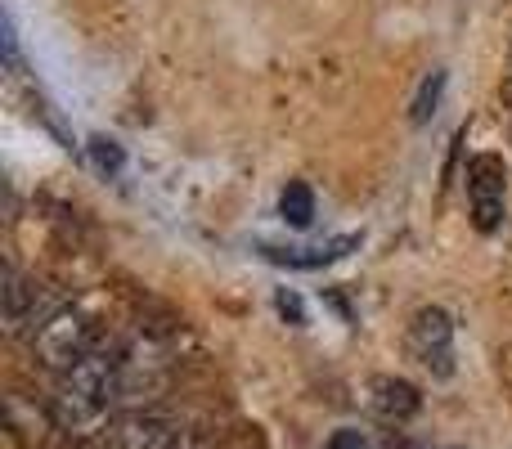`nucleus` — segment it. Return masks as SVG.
Masks as SVG:
<instances>
[{
  "label": "nucleus",
  "mask_w": 512,
  "mask_h": 449,
  "mask_svg": "<svg viewBox=\"0 0 512 449\" xmlns=\"http://www.w3.org/2000/svg\"><path fill=\"white\" fill-rule=\"evenodd\" d=\"M126 400V382H122V346L99 342L77 369L59 373V387L50 400V418L63 436H104L113 427L117 405Z\"/></svg>",
  "instance_id": "obj_1"
},
{
  "label": "nucleus",
  "mask_w": 512,
  "mask_h": 449,
  "mask_svg": "<svg viewBox=\"0 0 512 449\" xmlns=\"http://www.w3.org/2000/svg\"><path fill=\"white\" fill-rule=\"evenodd\" d=\"M95 346H99V333L81 306H54L50 315L32 328V355L41 360V369H50V373L77 369Z\"/></svg>",
  "instance_id": "obj_2"
},
{
  "label": "nucleus",
  "mask_w": 512,
  "mask_h": 449,
  "mask_svg": "<svg viewBox=\"0 0 512 449\" xmlns=\"http://www.w3.org/2000/svg\"><path fill=\"white\" fill-rule=\"evenodd\" d=\"M504 189H508V171L504 158L495 153H477L468 162V203H472V225L481 234H495L504 225Z\"/></svg>",
  "instance_id": "obj_3"
},
{
  "label": "nucleus",
  "mask_w": 512,
  "mask_h": 449,
  "mask_svg": "<svg viewBox=\"0 0 512 449\" xmlns=\"http://www.w3.org/2000/svg\"><path fill=\"white\" fill-rule=\"evenodd\" d=\"M409 351L436 378H450L454 373V319L441 306H423L409 324Z\"/></svg>",
  "instance_id": "obj_4"
},
{
  "label": "nucleus",
  "mask_w": 512,
  "mask_h": 449,
  "mask_svg": "<svg viewBox=\"0 0 512 449\" xmlns=\"http://www.w3.org/2000/svg\"><path fill=\"white\" fill-rule=\"evenodd\" d=\"M99 449H185V432L162 414H122L99 436Z\"/></svg>",
  "instance_id": "obj_5"
},
{
  "label": "nucleus",
  "mask_w": 512,
  "mask_h": 449,
  "mask_svg": "<svg viewBox=\"0 0 512 449\" xmlns=\"http://www.w3.org/2000/svg\"><path fill=\"white\" fill-rule=\"evenodd\" d=\"M0 306H5V328L9 333H32L45 315L54 310V301H45L41 283L18 274L14 265H5V279H0Z\"/></svg>",
  "instance_id": "obj_6"
},
{
  "label": "nucleus",
  "mask_w": 512,
  "mask_h": 449,
  "mask_svg": "<svg viewBox=\"0 0 512 449\" xmlns=\"http://www.w3.org/2000/svg\"><path fill=\"white\" fill-rule=\"evenodd\" d=\"M423 409V396H418L414 382L405 378H373L369 382V414L387 427H405L409 418Z\"/></svg>",
  "instance_id": "obj_7"
},
{
  "label": "nucleus",
  "mask_w": 512,
  "mask_h": 449,
  "mask_svg": "<svg viewBox=\"0 0 512 449\" xmlns=\"http://www.w3.org/2000/svg\"><path fill=\"white\" fill-rule=\"evenodd\" d=\"M355 243H360V238H333V243H324V247H265V256H270L274 265H288V270H319V265L346 256V247H355Z\"/></svg>",
  "instance_id": "obj_8"
},
{
  "label": "nucleus",
  "mask_w": 512,
  "mask_h": 449,
  "mask_svg": "<svg viewBox=\"0 0 512 449\" xmlns=\"http://www.w3.org/2000/svg\"><path fill=\"white\" fill-rule=\"evenodd\" d=\"M279 216L292 229H310V221H315V189L306 180H288L279 194Z\"/></svg>",
  "instance_id": "obj_9"
},
{
  "label": "nucleus",
  "mask_w": 512,
  "mask_h": 449,
  "mask_svg": "<svg viewBox=\"0 0 512 449\" xmlns=\"http://www.w3.org/2000/svg\"><path fill=\"white\" fill-rule=\"evenodd\" d=\"M441 90H445V72H436V77L423 86V95H418V104H414V122H418V126H423L427 117L436 113V104H441Z\"/></svg>",
  "instance_id": "obj_10"
},
{
  "label": "nucleus",
  "mask_w": 512,
  "mask_h": 449,
  "mask_svg": "<svg viewBox=\"0 0 512 449\" xmlns=\"http://www.w3.org/2000/svg\"><path fill=\"white\" fill-rule=\"evenodd\" d=\"M324 449H373V445L360 427H337V432L324 441Z\"/></svg>",
  "instance_id": "obj_11"
},
{
  "label": "nucleus",
  "mask_w": 512,
  "mask_h": 449,
  "mask_svg": "<svg viewBox=\"0 0 512 449\" xmlns=\"http://www.w3.org/2000/svg\"><path fill=\"white\" fill-rule=\"evenodd\" d=\"M90 149H95V162H99L104 171H117V167H122V149H117L113 140H90Z\"/></svg>",
  "instance_id": "obj_12"
},
{
  "label": "nucleus",
  "mask_w": 512,
  "mask_h": 449,
  "mask_svg": "<svg viewBox=\"0 0 512 449\" xmlns=\"http://www.w3.org/2000/svg\"><path fill=\"white\" fill-rule=\"evenodd\" d=\"M504 99L512 104V63H508V72H504Z\"/></svg>",
  "instance_id": "obj_13"
},
{
  "label": "nucleus",
  "mask_w": 512,
  "mask_h": 449,
  "mask_svg": "<svg viewBox=\"0 0 512 449\" xmlns=\"http://www.w3.org/2000/svg\"><path fill=\"white\" fill-rule=\"evenodd\" d=\"M396 449H427V445H414V441H400Z\"/></svg>",
  "instance_id": "obj_14"
}]
</instances>
